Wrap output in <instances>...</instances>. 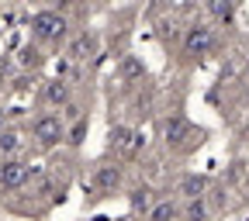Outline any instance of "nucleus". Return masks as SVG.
<instances>
[{
  "label": "nucleus",
  "instance_id": "nucleus-5",
  "mask_svg": "<svg viewBox=\"0 0 249 221\" xmlns=\"http://www.w3.org/2000/svg\"><path fill=\"white\" fill-rule=\"evenodd\" d=\"M38 101H42L49 111H55V107H66V104H70V83L62 80V76L45 80V83H42V90H38Z\"/></svg>",
  "mask_w": 249,
  "mask_h": 221
},
{
  "label": "nucleus",
  "instance_id": "nucleus-13",
  "mask_svg": "<svg viewBox=\"0 0 249 221\" xmlns=\"http://www.w3.org/2000/svg\"><path fill=\"white\" fill-rule=\"evenodd\" d=\"M18 152H21V135L4 124V128H0V155H4V159H18Z\"/></svg>",
  "mask_w": 249,
  "mask_h": 221
},
{
  "label": "nucleus",
  "instance_id": "nucleus-6",
  "mask_svg": "<svg viewBox=\"0 0 249 221\" xmlns=\"http://www.w3.org/2000/svg\"><path fill=\"white\" fill-rule=\"evenodd\" d=\"M118 183H121V166L118 163H97V166H93V190H97L101 197L114 194Z\"/></svg>",
  "mask_w": 249,
  "mask_h": 221
},
{
  "label": "nucleus",
  "instance_id": "nucleus-15",
  "mask_svg": "<svg viewBox=\"0 0 249 221\" xmlns=\"http://www.w3.org/2000/svg\"><path fill=\"white\" fill-rule=\"evenodd\" d=\"M18 62H21V69H38L45 59H42V52H38L35 45H24L21 55H18Z\"/></svg>",
  "mask_w": 249,
  "mask_h": 221
},
{
  "label": "nucleus",
  "instance_id": "nucleus-14",
  "mask_svg": "<svg viewBox=\"0 0 249 221\" xmlns=\"http://www.w3.org/2000/svg\"><path fill=\"white\" fill-rule=\"evenodd\" d=\"M177 214H180L177 201H156L152 211H149V221H173Z\"/></svg>",
  "mask_w": 249,
  "mask_h": 221
},
{
  "label": "nucleus",
  "instance_id": "nucleus-8",
  "mask_svg": "<svg viewBox=\"0 0 249 221\" xmlns=\"http://www.w3.org/2000/svg\"><path fill=\"white\" fill-rule=\"evenodd\" d=\"M187 138H197V142H201V132H194V124L187 121V118L173 114V118L166 121V142H170V145H183Z\"/></svg>",
  "mask_w": 249,
  "mask_h": 221
},
{
  "label": "nucleus",
  "instance_id": "nucleus-1",
  "mask_svg": "<svg viewBox=\"0 0 249 221\" xmlns=\"http://www.w3.org/2000/svg\"><path fill=\"white\" fill-rule=\"evenodd\" d=\"M31 138H35L38 149H52V145H59L66 138V121L59 114H52V111H42L35 121H31Z\"/></svg>",
  "mask_w": 249,
  "mask_h": 221
},
{
  "label": "nucleus",
  "instance_id": "nucleus-17",
  "mask_svg": "<svg viewBox=\"0 0 249 221\" xmlns=\"http://www.w3.org/2000/svg\"><path fill=\"white\" fill-rule=\"evenodd\" d=\"M208 11H211V14H214L218 21H229V17L235 14V4H211Z\"/></svg>",
  "mask_w": 249,
  "mask_h": 221
},
{
  "label": "nucleus",
  "instance_id": "nucleus-2",
  "mask_svg": "<svg viewBox=\"0 0 249 221\" xmlns=\"http://www.w3.org/2000/svg\"><path fill=\"white\" fill-rule=\"evenodd\" d=\"M31 31H35L38 42L62 45V42H66V17L55 14V11H38L35 17H31Z\"/></svg>",
  "mask_w": 249,
  "mask_h": 221
},
{
  "label": "nucleus",
  "instance_id": "nucleus-10",
  "mask_svg": "<svg viewBox=\"0 0 249 221\" xmlns=\"http://www.w3.org/2000/svg\"><path fill=\"white\" fill-rule=\"evenodd\" d=\"M142 73H145V66H142L139 55H121V62H118V80L121 83H135V80H142Z\"/></svg>",
  "mask_w": 249,
  "mask_h": 221
},
{
  "label": "nucleus",
  "instance_id": "nucleus-16",
  "mask_svg": "<svg viewBox=\"0 0 249 221\" xmlns=\"http://www.w3.org/2000/svg\"><path fill=\"white\" fill-rule=\"evenodd\" d=\"M183 218L187 221H208V201H187L183 204Z\"/></svg>",
  "mask_w": 249,
  "mask_h": 221
},
{
  "label": "nucleus",
  "instance_id": "nucleus-7",
  "mask_svg": "<svg viewBox=\"0 0 249 221\" xmlns=\"http://www.w3.org/2000/svg\"><path fill=\"white\" fill-rule=\"evenodd\" d=\"M211 42H214V31L208 24H191V28H187V35H183V45H187L191 55H204L211 49Z\"/></svg>",
  "mask_w": 249,
  "mask_h": 221
},
{
  "label": "nucleus",
  "instance_id": "nucleus-19",
  "mask_svg": "<svg viewBox=\"0 0 249 221\" xmlns=\"http://www.w3.org/2000/svg\"><path fill=\"white\" fill-rule=\"evenodd\" d=\"M246 132H249V121H246Z\"/></svg>",
  "mask_w": 249,
  "mask_h": 221
},
{
  "label": "nucleus",
  "instance_id": "nucleus-11",
  "mask_svg": "<svg viewBox=\"0 0 249 221\" xmlns=\"http://www.w3.org/2000/svg\"><path fill=\"white\" fill-rule=\"evenodd\" d=\"M128 204H132V211H142V214H149V211H152V204H156V197H152V187H145V183L132 187V194H128Z\"/></svg>",
  "mask_w": 249,
  "mask_h": 221
},
{
  "label": "nucleus",
  "instance_id": "nucleus-3",
  "mask_svg": "<svg viewBox=\"0 0 249 221\" xmlns=\"http://www.w3.org/2000/svg\"><path fill=\"white\" fill-rule=\"evenodd\" d=\"M31 180V170L24 159H4L0 163V190H18Z\"/></svg>",
  "mask_w": 249,
  "mask_h": 221
},
{
  "label": "nucleus",
  "instance_id": "nucleus-12",
  "mask_svg": "<svg viewBox=\"0 0 249 221\" xmlns=\"http://www.w3.org/2000/svg\"><path fill=\"white\" fill-rule=\"evenodd\" d=\"M90 52H93V38L87 35V31H80V35L66 45V55L73 59V62H83V59H90Z\"/></svg>",
  "mask_w": 249,
  "mask_h": 221
},
{
  "label": "nucleus",
  "instance_id": "nucleus-9",
  "mask_svg": "<svg viewBox=\"0 0 249 221\" xmlns=\"http://www.w3.org/2000/svg\"><path fill=\"white\" fill-rule=\"evenodd\" d=\"M204 187H208L204 176L187 173V176H180V183H177V194H180L183 204H187V201H201V197H204Z\"/></svg>",
  "mask_w": 249,
  "mask_h": 221
},
{
  "label": "nucleus",
  "instance_id": "nucleus-18",
  "mask_svg": "<svg viewBox=\"0 0 249 221\" xmlns=\"http://www.w3.org/2000/svg\"><path fill=\"white\" fill-rule=\"evenodd\" d=\"M246 76H249V62H246Z\"/></svg>",
  "mask_w": 249,
  "mask_h": 221
},
{
  "label": "nucleus",
  "instance_id": "nucleus-4",
  "mask_svg": "<svg viewBox=\"0 0 249 221\" xmlns=\"http://www.w3.org/2000/svg\"><path fill=\"white\" fill-rule=\"evenodd\" d=\"M107 149L118 152V155H135L142 149V135L124 128V124H118V128H111V135H107Z\"/></svg>",
  "mask_w": 249,
  "mask_h": 221
}]
</instances>
